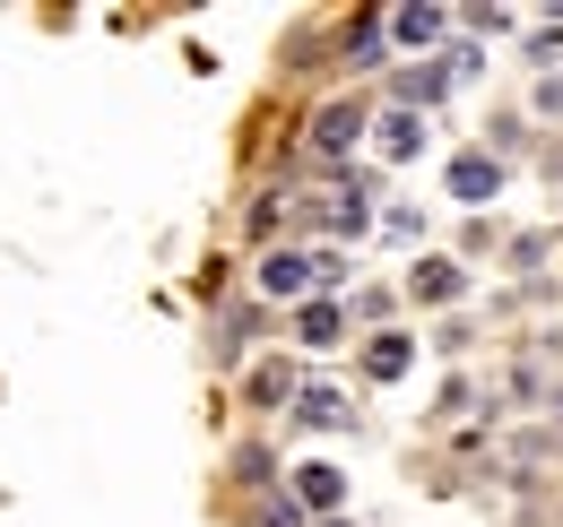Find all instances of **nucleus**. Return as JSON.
Listing matches in <instances>:
<instances>
[{"label": "nucleus", "instance_id": "obj_1", "mask_svg": "<svg viewBox=\"0 0 563 527\" xmlns=\"http://www.w3.org/2000/svg\"><path fill=\"white\" fill-rule=\"evenodd\" d=\"M451 26H460V9H442V0H399V9H382V35H390L399 53H442Z\"/></svg>", "mask_w": 563, "mask_h": 527}, {"label": "nucleus", "instance_id": "obj_2", "mask_svg": "<svg viewBox=\"0 0 563 527\" xmlns=\"http://www.w3.org/2000/svg\"><path fill=\"white\" fill-rule=\"evenodd\" d=\"M442 191L460 199V208H494V199L511 191V165H503V156H486V147H460V156L442 165Z\"/></svg>", "mask_w": 563, "mask_h": 527}, {"label": "nucleus", "instance_id": "obj_3", "mask_svg": "<svg viewBox=\"0 0 563 527\" xmlns=\"http://www.w3.org/2000/svg\"><path fill=\"white\" fill-rule=\"evenodd\" d=\"M364 131H373V104H364V96H339V104H321V113H312L303 147H312V156H347Z\"/></svg>", "mask_w": 563, "mask_h": 527}, {"label": "nucleus", "instance_id": "obj_4", "mask_svg": "<svg viewBox=\"0 0 563 527\" xmlns=\"http://www.w3.org/2000/svg\"><path fill=\"white\" fill-rule=\"evenodd\" d=\"M286 329H295V346H303V355H330L355 321H347V303H339V294H303V303L286 312Z\"/></svg>", "mask_w": 563, "mask_h": 527}, {"label": "nucleus", "instance_id": "obj_5", "mask_svg": "<svg viewBox=\"0 0 563 527\" xmlns=\"http://www.w3.org/2000/svg\"><path fill=\"white\" fill-rule=\"evenodd\" d=\"M295 511L339 519V511H347V475H339L330 459H303V467H295Z\"/></svg>", "mask_w": 563, "mask_h": 527}, {"label": "nucleus", "instance_id": "obj_6", "mask_svg": "<svg viewBox=\"0 0 563 527\" xmlns=\"http://www.w3.org/2000/svg\"><path fill=\"white\" fill-rule=\"evenodd\" d=\"M252 285H261L269 303H303V294H312V251H261Z\"/></svg>", "mask_w": 563, "mask_h": 527}, {"label": "nucleus", "instance_id": "obj_7", "mask_svg": "<svg viewBox=\"0 0 563 527\" xmlns=\"http://www.w3.org/2000/svg\"><path fill=\"white\" fill-rule=\"evenodd\" d=\"M408 372H417V337L408 329H373L364 337V381H373V390H390V381H408Z\"/></svg>", "mask_w": 563, "mask_h": 527}, {"label": "nucleus", "instance_id": "obj_8", "mask_svg": "<svg viewBox=\"0 0 563 527\" xmlns=\"http://www.w3.org/2000/svg\"><path fill=\"white\" fill-rule=\"evenodd\" d=\"M373 147H382L390 165L424 156V113H399V104H373Z\"/></svg>", "mask_w": 563, "mask_h": 527}, {"label": "nucleus", "instance_id": "obj_9", "mask_svg": "<svg viewBox=\"0 0 563 527\" xmlns=\"http://www.w3.org/2000/svg\"><path fill=\"white\" fill-rule=\"evenodd\" d=\"M286 415H295L303 433H347V424H355V406H347V397H339V390H321V381H303Z\"/></svg>", "mask_w": 563, "mask_h": 527}, {"label": "nucleus", "instance_id": "obj_10", "mask_svg": "<svg viewBox=\"0 0 563 527\" xmlns=\"http://www.w3.org/2000/svg\"><path fill=\"white\" fill-rule=\"evenodd\" d=\"M451 87H460V78H451L442 61H417V69H399V78H390V104H399V113H424V104H442Z\"/></svg>", "mask_w": 563, "mask_h": 527}, {"label": "nucleus", "instance_id": "obj_11", "mask_svg": "<svg viewBox=\"0 0 563 527\" xmlns=\"http://www.w3.org/2000/svg\"><path fill=\"white\" fill-rule=\"evenodd\" d=\"M468 294V268L460 260H417L408 268V303H460Z\"/></svg>", "mask_w": 563, "mask_h": 527}, {"label": "nucleus", "instance_id": "obj_12", "mask_svg": "<svg viewBox=\"0 0 563 527\" xmlns=\"http://www.w3.org/2000/svg\"><path fill=\"white\" fill-rule=\"evenodd\" d=\"M520 53H529V69H547V78H555V61H563V9H547V18L520 35Z\"/></svg>", "mask_w": 563, "mask_h": 527}, {"label": "nucleus", "instance_id": "obj_13", "mask_svg": "<svg viewBox=\"0 0 563 527\" xmlns=\"http://www.w3.org/2000/svg\"><path fill=\"white\" fill-rule=\"evenodd\" d=\"M347 321H364V329H399V294H390V285H364V294H347Z\"/></svg>", "mask_w": 563, "mask_h": 527}, {"label": "nucleus", "instance_id": "obj_14", "mask_svg": "<svg viewBox=\"0 0 563 527\" xmlns=\"http://www.w3.org/2000/svg\"><path fill=\"white\" fill-rule=\"evenodd\" d=\"M243 390H252V406H295V372H286V363H252Z\"/></svg>", "mask_w": 563, "mask_h": 527}, {"label": "nucleus", "instance_id": "obj_15", "mask_svg": "<svg viewBox=\"0 0 563 527\" xmlns=\"http://www.w3.org/2000/svg\"><path fill=\"white\" fill-rule=\"evenodd\" d=\"M520 147H529V122H520V113H494V122H486V156H503V165H511Z\"/></svg>", "mask_w": 563, "mask_h": 527}, {"label": "nucleus", "instance_id": "obj_16", "mask_svg": "<svg viewBox=\"0 0 563 527\" xmlns=\"http://www.w3.org/2000/svg\"><path fill=\"white\" fill-rule=\"evenodd\" d=\"M382 243H424V208L390 199V208H382Z\"/></svg>", "mask_w": 563, "mask_h": 527}, {"label": "nucleus", "instance_id": "obj_17", "mask_svg": "<svg viewBox=\"0 0 563 527\" xmlns=\"http://www.w3.org/2000/svg\"><path fill=\"white\" fill-rule=\"evenodd\" d=\"M547 251H555V234H511V243H503V260L520 268V277H538V268H547Z\"/></svg>", "mask_w": 563, "mask_h": 527}, {"label": "nucleus", "instance_id": "obj_18", "mask_svg": "<svg viewBox=\"0 0 563 527\" xmlns=\"http://www.w3.org/2000/svg\"><path fill=\"white\" fill-rule=\"evenodd\" d=\"M382 53H390V35H382V18H364V26H355V44H347V61H355V69H373Z\"/></svg>", "mask_w": 563, "mask_h": 527}, {"label": "nucleus", "instance_id": "obj_19", "mask_svg": "<svg viewBox=\"0 0 563 527\" xmlns=\"http://www.w3.org/2000/svg\"><path fill=\"white\" fill-rule=\"evenodd\" d=\"M538 397H547V372H538V363H520V372H511V406H538Z\"/></svg>", "mask_w": 563, "mask_h": 527}, {"label": "nucleus", "instance_id": "obj_20", "mask_svg": "<svg viewBox=\"0 0 563 527\" xmlns=\"http://www.w3.org/2000/svg\"><path fill=\"white\" fill-rule=\"evenodd\" d=\"M529 113H538V122H563V78H538V96H529Z\"/></svg>", "mask_w": 563, "mask_h": 527}, {"label": "nucleus", "instance_id": "obj_21", "mask_svg": "<svg viewBox=\"0 0 563 527\" xmlns=\"http://www.w3.org/2000/svg\"><path fill=\"white\" fill-rule=\"evenodd\" d=\"M460 26H477V35H503V26H511V9H460Z\"/></svg>", "mask_w": 563, "mask_h": 527}, {"label": "nucleus", "instance_id": "obj_22", "mask_svg": "<svg viewBox=\"0 0 563 527\" xmlns=\"http://www.w3.org/2000/svg\"><path fill=\"white\" fill-rule=\"evenodd\" d=\"M312 527H355V519H312Z\"/></svg>", "mask_w": 563, "mask_h": 527}]
</instances>
